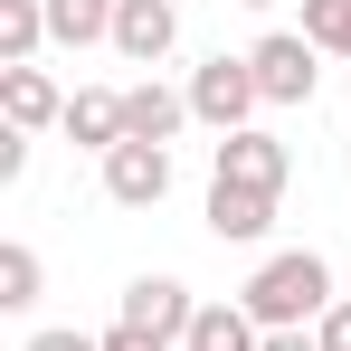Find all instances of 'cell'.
Returning <instances> with one entry per match:
<instances>
[{"instance_id": "19", "label": "cell", "mask_w": 351, "mask_h": 351, "mask_svg": "<svg viewBox=\"0 0 351 351\" xmlns=\"http://www.w3.org/2000/svg\"><path fill=\"white\" fill-rule=\"evenodd\" d=\"M105 351H171V342H162V332H143V323H114V332H105Z\"/></svg>"}, {"instance_id": "20", "label": "cell", "mask_w": 351, "mask_h": 351, "mask_svg": "<svg viewBox=\"0 0 351 351\" xmlns=\"http://www.w3.org/2000/svg\"><path fill=\"white\" fill-rule=\"evenodd\" d=\"M256 351H323V342H313V332H266Z\"/></svg>"}, {"instance_id": "10", "label": "cell", "mask_w": 351, "mask_h": 351, "mask_svg": "<svg viewBox=\"0 0 351 351\" xmlns=\"http://www.w3.org/2000/svg\"><path fill=\"white\" fill-rule=\"evenodd\" d=\"M180 123H190V95L152 86V76H143V86H123V143H162V152H171Z\"/></svg>"}, {"instance_id": "2", "label": "cell", "mask_w": 351, "mask_h": 351, "mask_svg": "<svg viewBox=\"0 0 351 351\" xmlns=\"http://www.w3.org/2000/svg\"><path fill=\"white\" fill-rule=\"evenodd\" d=\"M180 95H190V123H209V133H247V114L266 105V95H256V66L228 58V48L190 66V86H180Z\"/></svg>"}, {"instance_id": "3", "label": "cell", "mask_w": 351, "mask_h": 351, "mask_svg": "<svg viewBox=\"0 0 351 351\" xmlns=\"http://www.w3.org/2000/svg\"><path fill=\"white\" fill-rule=\"evenodd\" d=\"M247 66H256V95L266 105H313V86H323V48L304 29H266L247 48Z\"/></svg>"}, {"instance_id": "5", "label": "cell", "mask_w": 351, "mask_h": 351, "mask_svg": "<svg viewBox=\"0 0 351 351\" xmlns=\"http://www.w3.org/2000/svg\"><path fill=\"white\" fill-rule=\"evenodd\" d=\"M285 171H294V152L276 143V133H219V162H209V180H237V190H276L285 199Z\"/></svg>"}, {"instance_id": "13", "label": "cell", "mask_w": 351, "mask_h": 351, "mask_svg": "<svg viewBox=\"0 0 351 351\" xmlns=\"http://www.w3.org/2000/svg\"><path fill=\"white\" fill-rule=\"evenodd\" d=\"M48 48V0H0V66H38Z\"/></svg>"}, {"instance_id": "9", "label": "cell", "mask_w": 351, "mask_h": 351, "mask_svg": "<svg viewBox=\"0 0 351 351\" xmlns=\"http://www.w3.org/2000/svg\"><path fill=\"white\" fill-rule=\"evenodd\" d=\"M276 228V190H237V180H209V237L219 247H256Z\"/></svg>"}, {"instance_id": "17", "label": "cell", "mask_w": 351, "mask_h": 351, "mask_svg": "<svg viewBox=\"0 0 351 351\" xmlns=\"http://www.w3.org/2000/svg\"><path fill=\"white\" fill-rule=\"evenodd\" d=\"M19 351H105V332H76V323H58V332H29Z\"/></svg>"}, {"instance_id": "4", "label": "cell", "mask_w": 351, "mask_h": 351, "mask_svg": "<svg viewBox=\"0 0 351 351\" xmlns=\"http://www.w3.org/2000/svg\"><path fill=\"white\" fill-rule=\"evenodd\" d=\"M105 199L114 209H162L171 199V152L162 143H114L105 152Z\"/></svg>"}, {"instance_id": "7", "label": "cell", "mask_w": 351, "mask_h": 351, "mask_svg": "<svg viewBox=\"0 0 351 351\" xmlns=\"http://www.w3.org/2000/svg\"><path fill=\"white\" fill-rule=\"evenodd\" d=\"M0 123L10 133H48V123H66V95H58V76L48 66H0Z\"/></svg>"}, {"instance_id": "11", "label": "cell", "mask_w": 351, "mask_h": 351, "mask_svg": "<svg viewBox=\"0 0 351 351\" xmlns=\"http://www.w3.org/2000/svg\"><path fill=\"white\" fill-rule=\"evenodd\" d=\"M58 133H66V143H86V152L105 162V152L123 143V95H114V86H76V95H66V123H58Z\"/></svg>"}, {"instance_id": "15", "label": "cell", "mask_w": 351, "mask_h": 351, "mask_svg": "<svg viewBox=\"0 0 351 351\" xmlns=\"http://www.w3.org/2000/svg\"><path fill=\"white\" fill-rule=\"evenodd\" d=\"M38 285H48L38 247H29V237H10V247H0V313H29V304H38Z\"/></svg>"}, {"instance_id": "14", "label": "cell", "mask_w": 351, "mask_h": 351, "mask_svg": "<svg viewBox=\"0 0 351 351\" xmlns=\"http://www.w3.org/2000/svg\"><path fill=\"white\" fill-rule=\"evenodd\" d=\"M48 38H58V48H95V38H114V0H48Z\"/></svg>"}, {"instance_id": "1", "label": "cell", "mask_w": 351, "mask_h": 351, "mask_svg": "<svg viewBox=\"0 0 351 351\" xmlns=\"http://www.w3.org/2000/svg\"><path fill=\"white\" fill-rule=\"evenodd\" d=\"M237 304L256 313V332H313L342 294H332V266H323L313 247H285V256H266V266L237 285Z\"/></svg>"}, {"instance_id": "18", "label": "cell", "mask_w": 351, "mask_h": 351, "mask_svg": "<svg viewBox=\"0 0 351 351\" xmlns=\"http://www.w3.org/2000/svg\"><path fill=\"white\" fill-rule=\"evenodd\" d=\"M313 342H323V351H351V294L323 313V323H313Z\"/></svg>"}, {"instance_id": "21", "label": "cell", "mask_w": 351, "mask_h": 351, "mask_svg": "<svg viewBox=\"0 0 351 351\" xmlns=\"http://www.w3.org/2000/svg\"><path fill=\"white\" fill-rule=\"evenodd\" d=\"M237 10H276V0H237Z\"/></svg>"}, {"instance_id": "12", "label": "cell", "mask_w": 351, "mask_h": 351, "mask_svg": "<svg viewBox=\"0 0 351 351\" xmlns=\"http://www.w3.org/2000/svg\"><path fill=\"white\" fill-rule=\"evenodd\" d=\"M256 342H266V332H256L247 304H199L190 332H180V351H256Z\"/></svg>"}, {"instance_id": "16", "label": "cell", "mask_w": 351, "mask_h": 351, "mask_svg": "<svg viewBox=\"0 0 351 351\" xmlns=\"http://www.w3.org/2000/svg\"><path fill=\"white\" fill-rule=\"evenodd\" d=\"M304 38L323 58H351V0H304Z\"/></svg>"}, {"instance_id": "6", "label": "cell", "mask_w": 351, "mask_h": 351, "mask_svg": "<svg viewBox=\"0 0 351 351\" xmlns=\"http://www.w3.org/2000/svg\"><path fill=\"white\" fill-rule=\"evenodd\" d=\"M190 313H199V294L180 285V276H133V285H123V313H114V323H143V332H162V342L180 351Z\"/></svg>"}, {"instance_id": "8", "label": "cell", "mask_w": 351, "mask_h": 351, "mask_svg": "<svg viewBox=\"0 0 351 351\" xmlns=\"http://www.w3.org/2000/svg\"><path fill=\"white\" fill-rule=\"evenodd\" d=\"M171 38H180V10L171 0H114V58H133V66H162L171 58Z\"/></svg>"}]
</instances>
